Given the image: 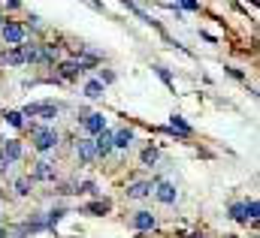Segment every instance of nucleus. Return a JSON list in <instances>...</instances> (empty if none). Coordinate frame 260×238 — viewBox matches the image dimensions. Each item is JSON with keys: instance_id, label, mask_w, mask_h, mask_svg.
<instances>
[{"instance_id": "nucleus-1", "label": "nucleus", "mask_w": 260, "mask_h": 238, "mask_svg": "<svg viewBox=\"0 0 260 238\" xmlns=\"http://www.w3.org/2000/svg\"><path fill=\"white\" fill-rule=\"evenodd\" d=\"M21 115H24V118H46V121H55V118H58V106H55V103H27Z\"/></svg>"}, {"instance_id": "nucleus-2", "label": "nucleus", "mask_w": 260, "mask_h": 238, "mask_svg": "<svg viewBox=\"0 0 260 238\" xmlns=\"http://www.w3.org/2000/svg\"><path fill=\"white\" fill-rule=\"evenodd\" d=\"M0 33H3V39H6L9 46H21V43H24V27H21V24H15V21L0 24Z\"/></svg>"}, {"instance_id": "nucleus-3", "label": "nucleus", "mask_w": 260, "mask_h": 238, "mask_svg": "<svg viewBox=\"0 0 260 238\" xmlns=\"http://www.w3.org/2000/svg\"><path fill=\"white\" fill-rule=\"evenodd\" d=\"M34 139H37V142H34L37 151H52V148L58 145V133H55V130H43V127H40V130L34 133Z\"/></svg>"}, {"instance_id": "nucleus-4", "label": "nucleus", "mask_w": 260, "mask_h": 238, "mask_svg": "<svg viewBox=\"0 0 260 238\" xmlns=\"http://www.w3.org/2000/svg\"><path fill=\"white\" fill-rule=\"evenodd\" d=\"M79 121H82V127H85L88 133H94V136H97L100 130H106V118H103L100 112H91V115H82Z\"/></svg>"}, {"instance_id": "nucleus-5", "label": "nucleus", "mask_w": 260, "mask_h": 238, "mask_svg": "<svg viewBox=\"0 0 260 238\" xmlns=\"http://www.w3.org/2000/svg\"><path fill=\"white\" fill-rule=\"evenodd\" d=\"M94 151H97L100 157H106V154L112 151V133H109V130H100V133H97V139H94Z\"/></svg>"}, {"instance_id": "nucleus-6", "label": "nucleus", "mask_w": 260, "mask_h": 238, "mask_svg": "<svg viewBox=\"0 0 260 238\" xmlns=\"http://www.w3.org/2000/svg\"><path fill=\"white\" fill-rule=\"evenodd\" d=\"M76 154H79V160H82V163H91V160L97 157V151H94V139H79Z\"/></svg>"}, {"instance_id": "nucleus-7", "label": "nucleus", "mask_w": 260, "mask_h": 238, "mask_svg": "<svg viewBox=\"0 0 260 238\" xmlns=\"http://www.w3.org/2000/svg\"><path fill=\"white\" fill-rule=\"evenodd\" d=\"M154 196H157V202H164V205H173L176 202V187L173 184H154Z\"/></svg>"}, {"instance_id": "nucleus-8", "label": "nucleus", "mask_w": 260, "mask_h": 238, "mask_svg": "<svg viewBox=\"0 0 260 238\" xmlns=\"http://www.w3.org/2000/svg\"><path fill=\"white\" fill-rule=\"evenodd\" d=\"M151 190H154L151 181H136V184L127 187V196L130 199H145V196H151Z\"/></svg>"}, {"instance_id": "nucleus-9", "label": "nucleus", "mask_w": 260, "mask_h": 238, "mask_svg": "<svg viewBox=\"0 0 260 238\" xmlns=\"http://www.w3.org/2000/svg\"><path fill=\"white\" fill-rule=\"evenodd\" d=\"M0 157H3L6 163H15V160L21 157V142H15V139H9V142L3 145V151H0Z\"/></svg>"}, {"instance_id": "nucleus-10", "label": "nucleus", "mask_w": 260, "mask_h": 238, "mask_svg": "<svg viewBox=\"0 0 260 238\" xmlns=\"http://www.w3.org/2000/svg\"><path fill=\"white\" fill-rule=\"evenodd\" d=\"M133 226H136L139 232H148V229L154 226V214H151V211H136V214H133Z\"/></svg>"}, {"instance_id": "nucleus-11", "label": "nucleus", "mask_w": 260, "mask_h": 238, "mask_svg": "<svg viewBox=\"0 0 260 238\" xmlns=\"http://www.w3.org/2000/svg\"><path fill=\"white\" fill-rule=\"evenodd\" d=\"M34 178H40V181H55V163H49V160H40V163H37V169H34Z\"/></svg>"}, {"instance_id": "nucleus-12", "label": "nucleus", "mask_w": 260, "mask_h": 238, "mask_svg": "<svg viewBox=\"0 0 260 238\" xmlns=\"http://www.w3.org/2000/svg\"><path fill=\"white\" fill-rule=\"evenodd\" d=\"M130 142H133V130H130V127L112 133V148H130Z\"/></svg>"}, {"instance_id": "nucleus-13", "label": "nucleus", "mask_w": 260, "mask_h": 238, "mask_svg": "<svg viewBox=\"0 0 260 238\" xmlns=\"http://www.w3.org/2000/svg\"><path fill=\"white\" fill-rule=\"evenodd\" d=\"M79 72H82L79 60H67V63H61V78H67V82H70V78H76Z\"/></svg>"}, {"instance_id": "nucleus-14", "label": "nucleus", "mask_w": 260, "mask_h": 238, "mask_svg": "<svg viewBox=\"0 0 260 238\" xmlns=\"http://www.w3.org/2000/svg\"><path fill=\"white\" fill-rule=\"evenodd\" d=\"M170 130H173V133L179 130L182 136H191V124L182 118V115H173V118H170Z\"/></svg>"}, {"instance_id": "nucleus-15", "label": "nucleus", "mask_w": 260, "mask_h": 238, "mask_svg": "<svg viewBox=\"0 0 260 238\" xmlns=\"http://www.w3.org/2000/svg\"><path fill=\"white\" fill-rule=\"evenodd\" d=\"M21 55H24V63H40L43 55H40V46H18Z\"/></svg>"}, {"instance_id": "nucleus-16", "label": "nucleus", "mask_w": 260, "mask_h": 238, "mask_svg": "<svg viewBox=\"0 0 260 238\" xmlns=\"http://www.w3.org/2000/svg\"><path fill=\"white\" fill-rule=\"evenodd\" d=\"M109 208H112V202H109V199H97V202H91L85 211H88V214H106Z\"/></svg>"}, {"instance_id": "nucleus-17", "label": "nucleus", "mask_w": 260, "mask_h": 238, "mask_svg": "<svg viewBox=\"0 0 260 238\" xmlns=\"http://www.w3.org/2000/svg\"><path fill=\"white\" fill-rule=\"evenodd\" d=\"M3 60H6L9 66H21V63H24V55H21V49L15 46V49H9V52L3 55Z\"/></svg>"}, {"instance_id": "nucleus-18", "label": "nucleus", "mask_w": 260, "mask_h": 238, "mask_svg": "<svg viewBox=\"0 0 260 238\" xmlns=\"http://www.w3.org/2000/svg\"><path fill=\"white\" fill-rule=\"evenodd\" d=\"M85 97H91V100H97V97H103V82H88L85 85Z\"/></svg>"}, {"instance_id": "nucleus-19", "label": "nucleus", "mask_w": 260, "mask_h": 238, "mask_svg": "<svg viewBox=\"0 0 260 238\" xmlns=\"http://www.w3.org/2000/svg\"><path fill=\"white\" fill-rule=\"evenodd\" d=\"M142 163H145V166H154V163H157V148H145V151H142Z\"/></svg>"}, {"instance_id": "nucleus-20", "label": "nucleus", "mask_w": 260, "mask_h": 238, "mask_svg": "<svg viewBox=\"0 0 260 238\" xmlns=\"http://www.w3.org/2000/svg\"><path fill=\"white\" fill-rule=\"evenodd\" d=\"M6 124L9 127H24V115L21 112H6Z\"/></svg>"}, {"instance_id": "nucleus-21", "label": "nucleus", "mask_w": 260, "mask_h": 238, "mask_svg": "<svg viewBox=\"0 0 260 238\" xmlns=\"http://www.w3.org/2000/svg\"><path fill=\"white\" fill-rule=\"evenodd\" d=\"M230 214H233V220H239V223H245V220H248V217H245V205H242V202H239V205H233V208H230Z\"/></svg>"}, {"instance_id": "nucleus-22", "label": "nucleus", "mask_w": 260, "mask_h": 238, "mask_svg": "<svg viewBox=\"0 0 260 238\" xmlns=\"http://www.w3.org/2000/svg\"><path fill=\"white\" fill-rule=\"evenodd\" d=\"M15 193L27 196V193H30V178H18V181H15Z\"/></svg>"}, {"instance_id": "nucleus-23", "label": "nucleus", "mask_w": 260, "mask_h": 238, "mask_svg": "<svg viewBox=\"0 0 260 238\" xmlns=\"http://www.w3.org/2000/svg\"><path fill=\"white\" fill-rule=\"evenodd\" d=\"M257 211H260V205H257V199H251V202H245V217H257Z\"/></svg>"}, {"instance_id": "nucleus-24", "label": "nucleus", "mask_w": 260, "mask_h": 238, "mask_svg": "<svg viewBox=\"0 0 260 238\" xmlns=\"http://www.w3.org/2000/svg\"><path fill=\"white\" fill-rule=\"evenodd\" d=\"M154 72H157V75H160V78H164V82H167L170 88H173V78H170V72H167L164 66H154Z\"/></svg>"}, {"instance_id": "nucleus-25", "label": "nucleus", "mask_w": 260, "mask_h": 238, "mask_svg": "<svg viewBox=\"0 0 260 238\" xmlns=\"http://www.w3.org/2000/svg\"><path fill=\"white\" fill-rule=\"evenodd\" d=\"M182 6H185V9H200V3H197V0H182Z\"/></svg>"}, {"instance_id": "nucleus-26", "label": "nucleus", "mask_w": 260, "mask_h": 238, "mask_svg": "<svg viewBox=\"0 0 260 238\" xmlns=\"http://www.w3.org/2000/svg\"><path fill=\"white\" fill-rule=\"evenodd\" d=\"M6 3H9V6H18V0H6Z\"/></svg>"}, {"instance_id": "nucleus-27", "label": "nucleus", "mask_w": 260, "mask_h": 238, "mask_svg": "<svg viewBox=\"0 0 260 238\" xmlns=\"http://www.w3.org/2000/svg\"><path fill=\"white\" fill-rule=\"evenodd\" d=\"M191 238H203V235H191Z\"/></svg>"}]
</instances>
